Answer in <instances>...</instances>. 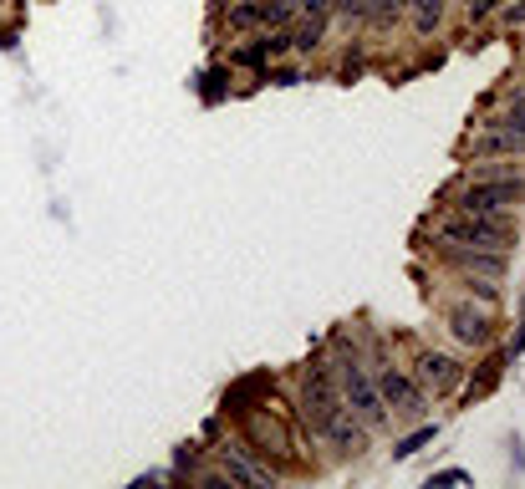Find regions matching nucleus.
<instances>
[{
    "label": "nucleus",
    "instance_id": "1",
    "mask_svg": "<svg viewBox=\"0 0 525 489\" xmlns=\"http://www.w3.org/2000/svg\"><path fill=\"white\" fill-rule=\"evenodd\" d=\"M433 235L444 240V245H469V250H505L510 240H515V220L505 214H444V220L433 224Z\"/></svg>",
    "mask_w": 525,
    "mask_h": 489
},
{
    "label": "nucleus",
    "instance_id": "2",
    "mask_svg": "<svg viewBox=\"0 0 525 489\" xmlns=\"http://www.w3.org/2000/svg\"><path fill=\"white\" fill-rule=\"evenodd\" d=\"M525 199V179L521 174H505V179H469L454 189L449 205L459 209V214H505Z\"/></svg>",
    "mask_w": 525,
    "mask_h": 489
},
{
    "label": "nucleus",
    "instance_id": "3",
    "mask_svg": "<svg viewBox=\"0 0 525 489\" xmlns=\"http://www.w3.org/2000/svg\"><path fill=\"white\" fill-rule=\"evenodd\" d=\"M296 408H302V424L311 433L327 428L337 408H342V388H337V362H311L306 367V382H302V397H296Z\"/></svg>",
    "mask_w": 525,
    "mask_h": 489
},
{
    "label": "nucleus",
    "instance_id": "4",
    "mask_svg": "<svg viewBox=\"0 0 525 489\" xmlns=\"http://www.w3.org/2000/svg\"><path fill=\"white\" fill-rule=\"evenodd\" d=\"M337 388H342V403H347V408L357 413L367 428H382V424H388V408H382V397H378V382L363 372V362H357V357L337 362Z\"/></svg>",
    "mask_w": 525,
    "mask_h": 489
},
{
    "label": "nucleus",
    "instance_id": "5",
    "mask_svg": "<svg viewBox=\"0 0 525 489\" xmlns=\"http://www.w3.org/2000/svg\"><path fill=\"white\" fill-rule=\"evenodd\" d=\"M372 382H378V397H382L388 413H398V418H424V413H429V393H424L408 372H398V367H382Z\"/></svg>",
    "mask_w": 525,
    "mask_h": 489
},
{
    "label": "nucleus",
    "instance_id": "6",
    "mask_svg": "<svg viewBox=\"0 0 525 489\" xmlns=\"http://www.w3.org/2000/svg\"><path fill=\"white\" fill-rule=\"evenodd\" d=\"M414 382L429 397H449L464 388V367L449 357V352H418L414 357Z\"/></svg>",
    "mask_w": 525,
    "mask_h": 489
},
{
    "label": "nucleus",
    "instance_id": "7",
    "mask_svg": "<svg viewBox=\"0 0 525 489\" xmlns=\"http://www.w3.org/2000/svg\"><path fill=\"white\" fill-rule=\"evenodd\" d=\"M367 433H372V428H367L363 418L347 408V403H342V408L327 418V428H321V439L332 443L337 454H363V449H367Z\"/></svg>",
    "mask_w": 525,
    "mask_h": 489
},
{
    "label": "nucleus",
    "instance_id": "8",
    "mask_svg": "<svg viewBox=\"0 0 525 489\" xmlns=\"http://www.w3.org/2000/svg\"><path fill=\"white\" fill-rule=\"evenodd\" d=\"M444 260L464 275H490L500 281L505 275V250H469V245H444Z\"/></svg>",
    "mask_w": 525,
    "mask_h": 489
},
{
    "label": "nucleus",
    "instance_id": "9",
    "mask_svg": "<svg viewBox=\"0 0 525 489\" xmlns=\"http://www.w3.org/2000/svg\"><path fill=\"white\" fill-rule=\"evenodd\" d=\"M449 332H454V342H464V347H490L494 321H490V311H475V306H454V311H449Z\"/></svg>",
    "mask_w": 525,
    "mask_h": 489
},
{
    "label": "nucleus",
    "instance_id": "10",
    "mask_svg": "<svg viewBox=\"0 0 525 489\" xmlns=\"http://www.w3.org/2000/svg\"><path fill=\"white\" fill-rule=\"evenodd\" d=\"M475 158H505V153H525V133H510V127H479V138L469 143Z\"/></svg>",
    "mask_w": 525,
    "mask_h": 489
},
{
    "label": "nucleus",
    "instance_id": "11",
    "mask_svg": "<svg viewBox=\"0 0 525 489\" xmlns=\"http://www.w3.org/2000/svg\"><path fill=\"white\" fill-rule=\"evenodd\" d=\"M245 433H250L260 449H250V454H271V449H291L286 443V428H281V418H271L266 408H250V418H245Z\"/></svg>",
    "mask_w": 525,
    "mask_h": 489
},
{
    "label": "nucleus",
    "instance_id": "12",
    "mask_svg": "<svg viewBox=\"0 0 525 489\" xmlns=\"http://www.w3.org/2000/svg\"><path fill=\"white\" fill-rule=\"evenodd\" d=\"M224 479H230V485H271L276 469L250 464V449H235V454H224Z\"/></svg>",
    "mask_w": 525,
    "mask_h": 489
},
{
    "label": "nucleus",
    "instance_id": "13",
    "mask_svg": "<svg viewBox=\"0 0 525 489\" xmlns=\"http://www.w3.org/2000/svg\"><path fill=\"white\" fill-rule=\"evenodd\" d=\"M403 11H408L414 36H433V31H439V21H444V0H408Z\"/></svg>",
    "mask_w": 525,
    "mask_h": 489
},
{
    "label": "nucleus",
    "instance_id": "14",
    "mask_svg": "<svg viewBox=\"0 0 525 489\" xmlns=\"http://www.w3.org/2000/svg\"><path fill=\"white\" fill-rule=\"evenodd\" d=\"M479 127H510V133H525V87H515V92L505 97V108L490 112Z\"/></svg>",
    "mask_w": 525,
    "mask_h": 489
},
{
    "label": "nucleus",
    "instance_id": "15",
    "mask_svg": "<svg viewBox=\"0 0 525 489\" xmlns=\"http://www.w3.org/2000/svg\"><path fill=\"white\" fill-rule=\"evenodd\" d=\"M439 439V424H418L414 433H408V439H398V449H393V458H414L418 449H424V443H433Z\"/></svg>",
    "mask_w": 525,
    "mask_h": 489
},
{
    "label": "nucleus",
    "instance_id": "16",
    "mask_svg": "<svg viewBox=\"0 0 525 489\" xmlns=\"http://www.w3.org/2000/svg\"><path fill=\"white\" fill-rule=\"evenodd\" d=\"M500 367H505V357H490V362H485V372H479V382H469V397H485L494 388V382H500Z\"/></svg>",
    "mask_w": 525,
    "mask_h": 489
},
{
    "label": "nucleus",
    "instance_id": "17",
    "mask_svg": "<svg viewBox=\"0 0 525 489\" xmlns=\"http://www.w3.org/2000/svg\"><path fill=\"white\" fill-rule=\"evenodd\" d=\"M230 62H235V66H266L271 57H266V41H250V47H235Z\"/></svg>",
    "mask_w": 525,
    "mask_h": 489
},
{
    "label": "nucleus",
    "instance_id": "18",
    "mask_svg": "<svg viewBox=\"0 0 525 489\" xmlns=\"http://www.w3.org/2000/svg\"><path fill=\"white\" fill-rule=\"evenodd\" d=\"M500 26H505V31H521V26H525V0H510V5H500Z\"/></svg>",
    "mask_w": 525,
    "mask_h": 489
},
{
    "label": "nucleus",
    "instance_id": "19",
    "mask_svg": "<svg viewBox=\"0 0 525 489\" xmlns=\"http://www.w3.org/2000/svg\"><path fill=\"white\" fill-rule=\"evenodd\" d=\"M266 77H271V82H281V87H296V82H302V72H296V66H271Z\"/></svg>",
    "mask_w": 525,
    "mask_h": 489
},
{
    "label": "nucleus",
    "instance_id": "20",
    "mask_svg": "<svg viewBox=\"0 0 525 489\" xmlns=\"http://www.w3.org/2000/svg\"><path fill=\"white\" fill-rule=\"evenodd\" d=\"M332 5L337 0H302V16H327L332 21Z\"/></svg>",
    "mask_w": 525,
    "mask_h": 489
},
{
    "label": "nucleus",
    "instance_id": "21",
    "mask_svg": "<svg viewBox=\"0 0 525 489\" xmlns=\"http://www.w3.org/2000/svg\"><path fill=\"white\" fill-rule=\"evenodd\" d=\"M500 5H510V0H475V5H469V21H485L490 11H500Z\"/></svg>",
    "mask_w": 525,
    "mask_h": 489
},
{
    "label": "nucleus",
    "instance_id": "22",
    "mask_svg": "<svg viewBox=\"0 0 525 489\" xmlns=\"http://www.w3.org/2000/svg\"><path fill=\"white\" fill-rule=\"evenodd\" d=\"M429 485H469V469H444V474H433Z\"/></svg>",
    "mask_w": 525,
    "mask_h": 489
},
{
    "label": "nucleus",
    "instance_id": "23",
    "mask_svg": "<svg viewBox=\"0 0 525 489\" xmlns=\"http://www.w3.org/2000/svg\"><path fill=\"white\" fill-rule=\"evenodd\" d=\"M357 11H363V0H337L332 5V16H342V21H357Z\"/></svg>",
    "mask_w": 525,
    "mask_h": 489
},
{
    "label": "nucleus",
    "instance_id": "24",
    "mask_svg": "<svg viewBox=\"0 0 525 489\" xmlns=\"http://www.w3.org/2000/svg\"><path fill=\"white\" fill-rule=\"evenodd\" d=\"M194 458H199V454H194V443H184V449L174 454V464H179V469H194Z\"/></svg>",
    "mask_w": 525,
    "mask_h": 489
},
{
    "label": "nucleus",
    "instance_id": "25",
    "mask_svg": "<svg viewBox=\"0 0 525 489\" xmlns=\"http://www.w3.org/2000/svg\"><path fill=\"white\" fill-rule=\"evenodd\" d=\"M510 36H515V41H521V51H525V26H521V31H510Z\"/></svg>",
    "mask_w": 525,
    "mask_h": 489
},
{
    "label": "nucleus",
    "instance_id": "26",
    "mask_svg": "<svg viewBox=\"0 0 525 489\" xmlns=\"http://www.w3.org/2000/svg\"><path fill=\"white\" fill-rule=\"evenodd\" d=\"M0 5H5V0H0Z\"/></svg>",
    "mask_w": 525,
    "mask_h": 489
}]
</instances>
